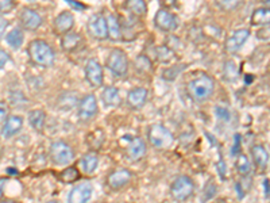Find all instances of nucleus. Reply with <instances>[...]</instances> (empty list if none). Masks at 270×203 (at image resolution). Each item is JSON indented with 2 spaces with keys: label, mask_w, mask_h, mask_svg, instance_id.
<instances>
[{
  "label": "nucleus",
  "mask_w": 270,
  "mask_h": 203,
  "mask_svg": "<svg viewBox=\"0 0 270 203\" xmlns=\"http://www.w3.org/2000/svg\"><path fill=\"white\" fill-rule=\"evenodd\" d=\"M29 58L34 65L38 67H52L56 60V53L53 50L52 46L45 42L43 39H34L29 44L27 49Z\"/></svg>",
  "instance_id": "1"
},
{
  "label": "nucleus",
  "mask_w": 270,
  "mask_h": 203,
  "mask_svg": "<svg viewBox=\"0 0 270 203\" xmlns=\"http://www.w3.org/2000/svg\"><path fill=\"white\" fill-rule=\"evenodd\" d=\"M215 90L214 80L208 75H200L188 83V94L196 103L206 102L212 96Z\"/></svg>",
  "instance_id": "2"
},
{
  "label": "nucleus",
  "mask_w": 270,
  "mask_h": 203,
  "mask_svg": "<svg viewBox=\"0 0 270 203\" xmlns=\"http://www.w3.org/2000/svg\"><path fill=\"white\" fill-rule=\"evenodd\" d=\"M147 139L155 149H168L174 143V135L162 125H151L147 129Z\"/></svg>",
  "instance_id": "3"
},
{
  "label": "nucleus",
  "mask_w": 270,
  "mask_h": 203,
  "mask_svg": "<svg viewBox=\"0 0 270 203\" xmlns=\"http://www.w3.org/2000/svg\"><path fill=\"white\" fill-rule=\"evenodd\" d=\"M193 192H195V185L191 177L185 176V175L177 177L170 186V196L178 202L188 200L193 195Z\"/></svg>",
  "instance_id": "4"
},
{
  "label": "nucleus",
  "mask_w": 270,
  "mask_h": 203,
  "mask_svg": "<svg viewBox=\"0 0 270 203\" xmlns=\"http://www.w3.org/2000/svg\"><path fill=\"white\" fill-rule=\"evenodd\" d=\"M49 156L56 166H66L75 158V152L69 144L64 141H54L49 148Z\"/></svg>",
  "instance_id": "5"
},
{
  "label": "nucleus",
  "mask_w": 270,
  "mask_h": 203,
  "mask_svg": "<svg viewBox=\"0 0 270 203\" xmlns=\"http://www.w3.org/2000/svg\"><path fill=\"white\" fill-rule=\"evenodd\" d=\"M107 67L114 76L123 77L128 71V57L122 49H114L107 57Z\"/></svg>",
  "instance_id": "6"
},
{
  "label": "nucleus",
  "mask_w": 270,
  "mask_h": 203,
  "mask_svg": "<svg viewBox=\"0 0 270 203\" xmlns=\"http://www.w3.org/2000/svg\"><path fill=\"white\" fill-rule=\"evenodd\" d=\"M88 33L91 37L99 41H104L108 38V27H107V19L101 14H95L88 21Z\"/></svg>",
  "instance_id": "7"
},
{
  "label": "nucleus",
  "mask_w": 270,
  "mask_h": 203,
  "mask_svg": "<svg viewBox=\"0 0 270 203\" xmlns=\"http://www.w3.org/2000/svg\"><path fill=\"white\" fill-rule=\"evenodd\" d=\"M154 25L162 31H166V33H172L178 27V19L174 14L166 10V8H162L160 11H157L155 16H154Z\"/></svg>",
  "instance_id": "8"
},
{
  "label": "nucleus",
  "mask_w": 270,
  "mask_h": 203,
  "mask_svg": "<svg viewBox=\"0 0 270 203\" xmlns=\"http://www.w3.org/2000/svg\"><path fill=\"white\" fill-rule=\"evenodd\" d=\"M98 100L94 94L85 95L79 103V118L83 122L94 119L98 114Z\"/></svg>",
  "instance_id": "9"
},
{
  "label": "nucleus",
  "mask_w": 270,
  "mask_h": 203,
  "mask_svg": "<svg viewBox=\"0 0 270 203\" xmlns=\"http://www.w3.org/2000/svg\"><path fill=\"white\" fill-rule=\"evenodd\" d=\"M19 21H20V26L27 31L38 30L43 23L42 16L31 8H23L20 15H19Z\"/></svg>",
  "instance_id": "10"
},
{
  "label": "nucleus",
  "mask_w": 270,
  "mask_h": 203,
  "mask_svg": "<svg viewBox=\"0 0 270 203\" xmlns=\"http://www.w3.org/2000/svg\"><path fill=\"white\" fill-rule=\"evenodd\" d=\"M249 37H250V30H249V29H238L236 31H234V33L226 39V52L236 53L238 50H240V48L246 44Z\"/></svg>",
  "instance_id": "11"
},
{
  "label": "nucleus",
  "mask_w": 270,
  "mask_h": 203,
  "mask_svg": "<svg viewBox=\"0 0 270 203\" xmlns=\"http://www.w3.org/2000/svg\"><path fill=\"white\" fill-rule=\"evenodd\" d=\"M124 153L128 160L131 161H138L146 154V143L141 137H132L128 138V143L124 148Z\"/></svg>",
  "instance_id": "12"
},
{
  "label": "nucleus",
  "mask_w": 270,
  "mask_h": 203,
  "mask_svg": "<svg viewBox=\"0 0 270 203\" xmlns=\"http://www.w3.org/2000/svg\"><path fill=\"white\" fill-rule=\"evenodd\" d=\"M85 77L86 82L89 83L92 88H99L103 84L104 75H103V68L96 60H89L85 65Z\"/></svg>",
  "instance_id": "13"
},
{
  "label": "nucleus",
  "mask_w": 270,
  "mask_h": 203,
  "mask_svg": "<svg viewBox=\"0 0 270 203\" xmlns=\"http://www.w3.org/2000/svg\"><path fill=\"white\" fill-rule=\"evenodd\" d=\"M75 26V16L71 11H62L60 12L57 18L54 19V33L57 35H64V34L69 33Z\"/></svg>",
  "instance_id": "14"
},
{
  "label": "nucleus",
  "mask_w": 270,
  "mask_h": 203,
  "mask_svg": "<svg viewBox=\"0 0 270 203\" xmlns=\"http://www.w3.org/2000/svg\"><path fill=\"white\" fill-rule=\"evenodd\" d=\"M131 172L128 169H117L108 175L107 177V185L111 190H119V188L127 186L131 180Z\"/></svg>",
  "instance_id": "15"
},
{
  "label": "nucleus",
  "mask_w": 270,
  "mask_h": 203,
  "mask_svg": "<svg viewBox=\"0 0 270 203\" xmlns=\"http://www.w3.org/2000/svg\"><path fill=\"white\" fill-rule=\"evenodd\" d=\"M94 194V187L89 183H81L72 188V191L68 195V200L72 203H85L92 198Z\"/></svg>",
  "instance_id": "16"
},
{
  "label": "nucleus",
  "mask_w": 270,
  "mask_h": 203,
  "mask_svg": "<svg viewBox=\"0 0 270 203\" xmlns=\"http://www.w3.org/2000/svg\"><path fill=\"white\" fill-rule=\"evenodd\" d=\"M23 128V118L19 115H8V118L4 120L3 126H2V137L6 139L11 138L14 135L18 134Z\"/></svg>",
  "instance_id": "17"
},
{
  "label": "nucleus",
  "mask_w": 270,
  "mask_h": 203,
  "mask_svg": "<svg viewBox=\"0 0 270 203\" xmlns=\"http://www.w3.org/2000/svg\"><path fill=\"white\" fill-rule=\"evenodd\" d=\"M147 95H149V91L143 87L132 88L127 94V105L134 110L142 109L143 106L146 105Z\"/></svg>",
  "instance_id": "18"
},
{
  "label": "nucleus",
  "mask_w": 270,
  "mask_h": 203,
  "mask_svg": "<svg viewBox=\"0 0 270 203\" xmlns=\"http://www.w3.org/2000/svg\"><path fill=\"white\" fill-rule=\"evenodd\" d=\"M83 42V37L80 35L79 33H75V31H69V33L64 34L62 35V39H61V46L65 52H73L81 45Z\"/></svg>",
  "instance_id": "19"
},
{
  "label": "nucleus",
  "mask_w": 270,
  "mask_h": 203,
  "mask_svg": "<svg viewBox=\"0 0 270 203\" xmlns=\"http://www.w3.org/2000/svg\"><path fill=\"white\" fill-rule=\"evenodd\" d=\"M107 27H108V38L111 41H122L123 39V34H122V26H120V21L117 15L107 16Z\"/></svg>",
  "instance_id": "20"
},
{
  "label": "nucleus",
  "mask_w": 270,
  "mask_h": 203,
  "mask_svg": "<svg viewBox=\"0 0 270 203\" xmlns=\"http://www.w3.org/2000/svg\"><path fill=\"white\" fill-rule=\"evenodd\" d=\"M101 99H103V103L107 107H118L122 102L119 90L117 87H105L103 90V94H101Z\"/></svg>",
  "instance_id": "21"
},
{
  "label": "nucleus",
  "mask_w": 270,
  "mask_h": 203,
  "mask_svg": "<svg viewBox=\"0 0 270 203\" xmlns=\"http://www.w3.org/2000/svg\"><path fill=\"white\" fill-rule=\"evenodd\" d=\"M124 8L132 16H145L147 14V6L145 0H126Z\"/></svg>",
  "instance_id": "22"
},
{
  "label": "nucleus",
  "mask_w": 270,
  "mask_h": 203,
  "mask_svg": "<svg viewBox=\"0 0 270 203\" xmlns=\"http://www.w3.org/2000/svg\"><path fill=\"white\" fill-rule=\"evenodd\" d=\"M46 122V114L42 110H33L29 113V124L37 132H42Z\"/></svg>",
  "instance_id": "23"
},
{
  "label": "nucleus",
  "mask_w": 270,
  "mask_h": 203,
  "mask_svg": "<svg viewBox=\"0 0 270 203\" xmlns=\"http://www.w3.org/2000/svg\"><path fill=\"white\" fill-rule=\"evenodd\" d=\"M6 42H7L8 45L11 46L12 49H20L23 45V42H25V34L23 31L16 27V29H12L10 33L6 34Z\"/></svg>",
  "instance_id": "24"
},
{
  "label": "nucleus",
  "mask_w": 270,
  "mask_h": 203,
  "mask_svg": "<svg viewBox=\"0 0 270 203\" xmlns=\"http://www.w3.org/2000/svg\"><path fill=\"white\" fill-rule=\"evenodd\" d=\"M80 164H81L83 172L86 173V175H91V173H94L96 171V168H98L99 158L94 152H89V153L84 154V157L81 158Z\"/></svg>",
  "instance_id": "25"
},
{
  "label": "nucleus",
  "mask_w": 270,
  "mask_h": 203,
  "mask_svg": "<svg viewBox=\"0 0 270 203\" xmlns=\"http://www.w3.org/2000/svg\"><path fill=\"white\" fill-rule=\"evenodd\" d=\"M252 156L254 158V163L259 168H266L269 163V153L262 145H254L252 148Z\"/></svg>",
  "instance_id": "26"
},
{
  "label": "nucleus",
  "mask_w": 270,
  "mask_h": 203,
  "mask_svg": "<svg viewBox=\"0 0 270 203\" xmlns=\"http://www.w3.org/2000/svg\"><path fill=\"white\" fill-rule=\"evenodd\" d=\"M270 23V8H258L252 14V25L265 26Z\"/></svg>",
  "instance_id": "27"
},
{
  "label": "nucleus",
  "mask_w": 270,
  "mask_h": 203,
  "mask_svg": "<svg viewBox=\"0 0 270 203\" xmlns=\"http://www.w3.org/2000/svg\"><path fill=\"white\" fill-rule=\"evenodd\" d=\"M157 52H155V57H157V60L162 64H169V63H172V61L176 60V53L174 50L170 49L168 45H162L158 46Z\"/></svg>",
  "instance_id": "28"
},
{
  "label": "nucleus",
  "mask_w": 270,
  "mask_h": 203,
  "mask_svg": "<svg viewBox=\"0 0 270 203\" xmlns=\"http://www.w3.org/2000/svg\"><path fill=\"white\" fill-rule=\"evenodd\" d=\"M104 132L98 129V130H95V132L89 133L88 137H86V144H88V147L91 149H94V151H98L103 147V144H104Z\"/></svg>",
  "instance_id": "29"
},
{
  "label": "nucleus",
  "mask_w": 270,
  "mask_h": 203,
  "mask_svg": "<svg viewBox=\"0 0 270 203\" xmlns=\"http://www.w3.org/2000/svg\"><path fill=\"white\" fill-rule=\"evenodd\" d=\"M135 69L141 73H146V72H150L153 69V65H151L150 58L145 54H141V56L137 57V60L134 63Z\"/></svg>",
  "instance_id": "30"
},
{
  "label": "nucleus",
  "mask_w": 270,
  "mask_h": 203,
  "mask_svg": "<svg viewBox=\"0 0 270 203\" xmlns=\"http://www.w3.org/2000/svg\"><path fill=\"white\" fill-rule=\"evenodd\" d=\"M79 169L75 168V167H68L66 169H64V171L60 173V179L64 181V183H73V181L79 180Z\"/></svg>",
  "instance_id": "31"
},
{
  "label": "nucleus",
  "mask_w": 270,
  "mask_h": 203,
  "mask_svg": "<svg viewBox=\"0 0 270 203\" xmlns=\"http://www.w3.org/2000/svg\"><path fill=\"white\" fill-rule=\"evenodd\" d=\"M236 169H238V172L242 175V176H246L249 173L252 172V164H250V160H249L244 154H240L238 160H236L235 164Z\"/></svg>",
  "instance_id": "32"
},
{
  "label": "nucleus",
  "mask_w": 270,
  "mask_h": 203,
  "mask_svg": "<svg viewBox=\"0 0 270 203\" xmlns=\"http://www.w3.org/2000/svg\"><path fill=\"white\" fill-rule=\"evenodd\" d=\"M185 65H174V67H170L168 68L165 72H164V79L166 80H173L176 79V76H178L181 73V71L184 69Z\"/></svg>",
  "instance_id": "33"
},
{
  "label": "nucleus",
  "mask_w": 270,
  "mask_h": 203,
  "mask_svg": "<svg viewBox=\"0 0 270 203\" xmlns=\"http://www.w3.org/2000/svg\"><path fill=\"white\" fill-rule=\"evenodd\" d=\"M15 8L14 0H0V14H8Z\"/></svg>",
  "instance_id": "34"
},
{
  "label": "nucleus",
  "mask_w": 270,
  "mask_h": 203,
  "mask_svg": "<svg viewBox=\"0 0 270 203\" xmlns=\"http://www.w3.org/2000/svg\"><path fill=\"white\" fill-rule=\"evenodd\" d=\"M8 115H10V109H8V105L6 102L0 100V125L4 124V120L7 119Z\"/></svg>",
  "instance_id": "35"
},
{
  "label": "nucleus",
  "mask_w": 270,
  "mask_h": 203,
  "mask_svg": "<svg viewBox=\"0 0 270 203\" xmlns=\"http://www.w3.org/2000/svg\"><path fill=\"white\" fill-rule=\"evenodd\" d=\"M257 37H258L261 41L270 42V23L269 25H265L263 29H261V30L257 33Z\"/></svg>",
  "instance_id": "36"
},
{
  "label": "nucleus",
  "mask_w": 270,
  "mask_h": 203,
  "mask_svg": "<svg viewBox=\"0 0 270 203\" xmlns=\"http://www.w3.org/2000/svg\"><path fill=\"white\" fill-rule=\"evenodd\" d=\"M11 60V57H10V54H8L6 50H2L0 49V69L3 67H6V64H7L8 61Z\"/></svg>",
  "instance_id": "37"
},
{
  "label": "nucleus",
  "mask_w": 270,
  "mask_h": 203,
  "mask_svg": "<svg viewBox=\"0 0 270 203\" xmlns=\"http://www.w3.org/2000/svg\"><path fill=\"white\" fill-rule=\"evenodd\" d=\"M7 26H8L7 19L0 15V41H2L4 38V35H6V29H7Z\"/></svg>",
  "instance_id": "38"
},
{
  "label": "nucleus",
  "mask_w": 270,
  "mask_h": 203,
  "mask_svg": "<svg viewBox=\"0 0 270 203\" xmlns=\"http://www.w3.org/2000/svg\"><path fill=\"white\" fill-rule=\"evenodd\" d=\"M160 4H161L162 7H165L166 10H169V8H176L177 0H160Z\"/></svg>",
  "instance_id": "39"
},
{
  "label": "nucleus",
  "mask_w": 270,
  "mask_h": 203,
  "mask_svg": "<svg viewBox=\"0 0 270 203\" xmlns=\"http://www.w3.org/2000/svg\"><path fill=\"white\" fill-rule=\"evenodd\" d=\"M68 4H71V6H73V8H76V10H79V11H81V10H85V6H84L83 3H80V2H76V0H65Z\"/></svg>",
  "instance_id": "40"
},
{
  "label": "nucleus",
  "mask_w": 270,
  "mask_h": 203,
  "mask_svg": "<svg viewBox=\"0 0 270 203\" xmlns=\"http://www.w3.org/2000/svg\"><path fill=\"white\" fill-rule=\"evenodd\" d=\"M240 135L236 134L235 135V145H234V149L231 151V153L234 154V156H236V154L239 153V149H240Z\"/></svg>",
  "instance_id": "41"
},
{
  "label": "nucleus",
  "mask_w": 270,
  "mask_h": 203,
  "mask_svg": "<svg viewBox=\"0 0 270 203\" xmlns=\"http://www.w3.org/2000/svg\"><path fill=\"white\" fill-rule=\"evenodd\" d=\"M7 180L8 179H6V177H0V199H2L4 195V187L7 185Z\"/></svg>",
  "instance_id": "42"
},
{
  "label": "nucleus",
  "mask_w": 270,
  "mask_h": 203,
  "mask_svg": "<svg viewBox=\"0 0 270 203\" xmlns=\"http://www.w3.org/2000/svg\"><path fill=\"white\" fill-rule=\"evenodd\" d=\"M7 173H10V175H18L19 171L16 168H11L10 167V168H7Z\"/></svg>",
  "instance_id": "43"
},
{
  "label": "nucleus",
  "mask_w": 270,
  "mask_h": 203,
  "mask_svg": "<svg viewBox=\"0 0 270 203\" xmlns=\"http://www.w3.org/2000/svg\"><path fill=\"white\" fill-rule=\"evenodd\" d=\"M265 6H267V7H270V0H261Z\"/></svg>",
  "instance_id": "44"
},
{
  "label": "nucleus",
  "mask_w": 270,
  "mask_h": 203,
  "mask_svg": "<svg viewBox=\"0 0 270 203\" xmlns=\"http://www.w3.org/2000/svg\"><path fill=\"white\" fill-rule=\"evenodd\" d=\"M27 2H35V0H27Z\"/></svg>",
  "instance_id": "45"
}]
</instances>
